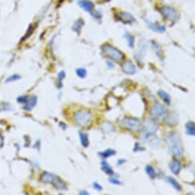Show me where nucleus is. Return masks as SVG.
Segmentation results:
<instances>
[{
    "instance_id": "31",
    "label": "nucleus",
    "mask_w": 195,
    "mask_h": 195,
    "mask_svg": "<svg viewBox=\"0 0 195 195\" xmlns=\"http://www.w3.org/2000/svg\"><path fill=\"white\" fill-rule=\"evenodd\" d=\"M29 96H27V95H26V96H20V97L18 98L17 101L21 103H25V102L27 101V99H29Z\"/></svg>"
},
{
    "instance_id": "16",
    "label": "nucleus",
    "mask_w": 195,
    "mask_h": 195,
    "mask_svg": "<svg viewBox=\"0 0 195 195\" xmlns=\"http://www.w3.org/2000/svg\"><path fill=\"white\" fill-rule=\"evenodd\" d=\"M158 96L162 99V100L163 101L165 104H167L168 106H170L171 97L168 93L165 92V91L163 90H160L158 91Z\"/></svg>"
},
{
    "instance_id": "5",
    "label": "nucleus",
    "mask_w": 195,
    "mask_h": 195,
    "mask_svg": "<svg viewBox=\"0 0 195 195\" xmlns=\"http://www.w3.org/2000/svg\"><path fill=\"white\" fill-rule=\"evenodd\" d=\"M102 50H103V52L104 53L105 55H106L113 61H117V62L121 61L125 57L124 54L122 52L121 50L109 44H104L102 47Z\"/></svg>"
},
{
    "instance_id": "35",
    "label": "nucleus",
    "mask_w": 195,
    "mask_h": 195,
    "mask_svg": "<svg viewBox=\"0 0 195 195\" xmlns=\"http://www.w3.org/2000/svg\"><path fill=\"white\" fill-rule=\"evenodd\" d=\"M125 162H126V160H125V159H119V160H117V165H123V164L125 163Z\"/></svg>"
},
{
    "instance_id": "3",
    "label": "nucleus",
    "mask_w": 195,
    "mask_h": 195,
    "mask_svg": "<svg viewBox=\"0 0 195 195\" xmlns=\"http://www.w3.org/2000/svg\"><path fill=\"white\" fill-rule=\"evenodd\" d=\"M158 129V125L152 120H146L142 126V138L147 139L155 136Z\"/></svg>"
},
{
    "instance_id": "34",
    "label": "nucleus",
    "mask_w": 195,
    "mask_h": 195,
    "mask_svg": "<svg viewBox=\"0 0 195 195\" xmlns=\"http://www.w3.org/2000/svg\"><path fill=\"white\" fill-rule=\"evenodd\" d=\"M106 65H107L108 68L111 69V68H113L114 67V64L113 62H111L110 61H106Z\"/></svg>"
},
{
    "instance_id": "4",
    "label": "nucleus",
    "mask_w": 195,
    "mask_h": 195,
    "mask_svg": "<svg viewBox=\"0 0 195 195\" xmlns=\"http://www.w3.org/2000/svg\"><path fill=\"white\" fill-rule=\"evenodd\" d=\"M74 119L78 126L85 127L91 123L93 120V115L87 110H78L74 113Z\"/></svg>"
},
{
    "instance_id": "14",
    "label": "nucleus",
    "mask_w": 195,
    "mask_h": 195,
    "mask_svg": "<svg viewBox=\"0 0 195 195\" xmlns=\"http://www.w3.org/2000/svg\"><path fill=\"white\" fill-rule=\"evenodd\" d=\"M146 50H147L146 44H145V43H143L142 41V43L140 42L138 46V50H137L136 56H135V58L136 57L137 59L139 58L140 60H142V59L144 57V56H145V53H146Z\"/></svg>"
},
{
    "instance_id": "36",
    "label": "nucleus",
    "mask_w": 195,
    "mask_h": 195,
    "mask_svg": "<svg viewBox=\"0 0 195 195\" xmlns=\"http://www.w3.org/2000/svg\"><path fill=\"white\" fill-rule=\"evenodd\" d=\"M79 194H85V195H87V194H89V192H87V190H81V191L79 192Z\"/></svg>"
},
{
    "instance_id": "12",
    "label": "nucleus",
    "mask_w": 195,
    "mask_h": 195,
    "mask_svg": "<svg viewBox=\"0 0 195 195\" xmlns=\"http://www.w3.org/2000/svg\"><path fill=\"white\" fill-rule=\"evenodd\" d=\"M78 5L84 11L90 12V14H92V12H93L94 4L91 1H89V0H80V1H78Z\"/></svg>"
},
{
    "instance_id": "25",
    "label": "nucleus",
    "mask_w": 195,
    "mask_h": 195,
    "mask_svg": "<svg viewBox=\"0 0 195 195\" xmlns=\"http://www.w3.org/2000/svg\"><path fill=\"white\" fill-rule=\"evenodd\" d=\"M65 78V72L64 71H61V72L59 73L58 75H57V87L58 88H61L63 86L62 84V81L63 79Z\"/></svg>"
},
{
    "instance_id": "18",
    "label": "nucleus",
    "mask_w": 195,
    "mask_h": 195,
    "mask_svg": "<svg viewBox=\"0 0 195 195\" xmlns=\"http://www.w3.org/2000/svg\"><path fill=\"white\" fill-rule=\"evenodd\" d=\"M166 180H167V181L170 184L172 187L175 189V190H177L178 191H181L182 187L181 186V184H179V182L176 179L174 178H172V177H167Z\"/></svg>"
},
{
    "instance_id": "26",
    "label": "nucleus",
    "mask_w": 195,
    "mask_h": 195,
    "mask_svg": "<svg viewBox=\"0 0 195 195\" xmlns=\"http://www.w3.org/2000/svg\"><path fill=\"white\" fill-rule=\"evenodd\" d=\"M76 74L77 75L81 78H86L87 74V71L85 68H83V67H81V68H78L76 70Z\"/></svg>"
},
{
    "instance_id": "22",
    "label": "nucleus",
    "mask_w": 195,
    "mask_h": 195,
    "mask_svg": "<svg viewBox=\"0 0 195 195\" xmlns=\"http://www.w3.org/2000/svg\"><path fill=\"white\" fill-rule=\"evenodd\" d=\"M145 172H146L147 175L149 176L150 178H155V177H156V172H155V168L151 166V165H146V166H145Z\"/></svg>"
},
{
    "instance_id": "8",
    "label": "nucleus",
    "mask_w": 195,
    "mask_h": 195,
    "mask_svg": "<svg viewBox=\"0 0 195 195\" xmlns=\"http://www.w3.org/2000/svg\"><path fill=\"white\" fill-rule=\"evenodd\" d=\"M150 116L152 119H160L167 116V109L163 105H154L150 109Z\"/></svg>"
},
{
    "instance_id": "15",
    "label": "nucleus",
    "mask_w": 195,
    "mask_h": 195,
    "mask_svg": "<svg viewBox=\"0 0 195 195\" xmlns=\"http://www.w3.org/2000/svg\"><path fill=\"white\" fill-rule=\"evenodd\" d=\"M169 167H170V169L172 173H173L174 175H178L181 169V162H179V161H178V160H173V161L171 162Z\"/></svg>"
},
{
    "instance_id": "33",
    "label": "nucleus",
    "mask_w": 195,
    "mask_h": 195,
    "mask_svg": "<svg viewBox=\"0 0 195 195\" xmlns=\"http://www.w3.org/2000/svg\"><path fill=\"white\" fill-rule=\"evenodd\" d=\"M141 148L142 147H140L139 145V143H136V144H135V148L133 151H142V150H145L144 148Z\"/></svg>"
},
{
    "instance_id": "30",
    "label": "nucleus",
    "mask_w": 195,
    "mask_h": 195,
    "mask_svg": "<svg viewBox=\"0 0 195 195\" xmlns=\"http://www.w3.org/2000/svg\"><path fill=\"white\" fill-rule=\"evenodd\" d=\"M93 188H94L95 190H97V191H102V190H103V187H102V186H101V185L96 181H95L93 183Z\"/></svg>"
},
{
    "instance_id": "17",
    "label": "nucleus",
    "mask_w": 195,
    "mask_h": 195,
    "mask_svg": "<svg viewBox=\"0 0 195 195\" xmlns=\"http://www.w3.org/2000/svg\"><path fill=\"white\" fill-rule=\"evenodd\" d=\"M101 169L104 172L105 174L108 175H115L116 174L114 173L113 172V168H111V166L109 165L107 162L106 161H103V162H101Z\"/></svg>"
},
{
    "instance_id": "23",
    "label": "nucleus",
    "mask_w": 195,
    "mask_h": 195,
    "mask_svg": "<svg viewBox=\"0 0 195 195\" xmlns=\"http://www.w3.org/2000/svg\"><path fill=\"white\" fill-rule=\"evenodd\" d=\"M84 21H83L82 19H78V21H76V22H74V25H73V27H72L73 31H74V32L79 33L80 31H81V28H82V26L84 25Z\"/></svg>"
},
{
    "instance_id": "24",
    "label": "nucleus",
    "mask_w": 195,
    "mask_h": 195,
    "mask_svg": "<svg viewBox=\"0 0 195 195\" xmlns=\"http://www.w3.org/2000/svg\"><path fill=\"white\" fill-rule=\"evenodd\" d=\"M125 38L127 40V42H128V46L131 48H133L134 47L135 44V38L131 34L129 33V32H126L125 33Z\"/></svg>"
},
{
    "instance_id": "21",
    "label": "nucleus",
    "mask_w": 195,
    "mask_h": 195,
    "mask_svg": "<svg viewBox=\"0 0 195 195\" xmlns=\"http://www.w3.org/2000/svg\"><path fill=\"white\" fill-rule=\"evenodd\" d=\"M79 137L80 140H81V143L82 146L84 148H87L88 146H89L90 142H89V138H88V135L87 133H79Z\"/></svg>"
},
{
    "instance_id": "27",
    "label": "nucleus",
    "mask_w": 195,
    "mask_h": 195,
    "mask_svg": "<svg viewBox=\"0 0 195 195\" xmlns=\"http://www.w3.org/2000/svg\"><path fill=\"white\" fill-rule=\"evenodd\" d=\"M103 129H104V131L106 132H112L114 131V126L113 124H111L110 123H103Z\"/></svg>"
},
{
    "instance_id": "7",
    "label": "nucleus",
    "mask_w": 195,
    "mask_h": 195,
    "mask_svg": "<svg viewBox=\"0 0 195 195\" xmlns=\"http://www.w3.org/2000/svg\"><path fill=\"white\" fill-rule=\"evenodd\" d=\"M120 125L122 127L129 130L132 132H136L140 128L141 126V122L136 118L133 117H124L122 119L120 122Z\"/></svg>"
},
{
    "instance_id": "29",
    "label": "nucleus",
    "mask_w": 195,
    "mask_h": 195,
    "mask_svg": "<svg viewBox=\"0 0 195 195\" xmlns=\"http://www.w3.org/2000/svg\"><path fill=\"white\" fill-rule=\"evenodd\" d=\"M109 181L111 184H113L116 185H120L122 184V182L120 181L119 179L116 178H110L109 179Z\"/></svg>"
},
{
    "instance_id": "13",
    "label": "nucleus",
    "mask_w": 195,
    "mask_h": 195,
    "mask_svg": "<svg viewBox=\"0 0 195 195\" xmlns=\"http://www.w3.org/2000/svg\"><path fill=\"white\" fill-rule=\"evenodd\" d=\"M36 103H37V96H29V99H27V101L25 102L24 104L23 109L27 110V111H30L35 106Z\"/></svg>"
},
{
    "instance_id": "10",
    "label": "nucleus",
    "mask_w": 195,
    "mask_h": 195,
    "mask_svg": "<svg viewBox=\"0 0 195 195\" xmlns=\"http://www.w3.org/2000/svg\"><path fill=\"white\" fill-rule=\"evenodd\" d=\"M122 70L126 74L133 75L136 73V67L132 61H126L122 64Z\"/></svg>"
},
{
    "instance_id": "1",
    "label": "nucleus",
    "mask_w": 195,
    "mask_h": 195,
    "mask_svg": "<svg viewBox=\"0 0 195 195\" xmlns=\"http://www.w3.org/2000/svg\"><path fill=\"white\" fill-rule=\"evenodd\" d=\"M165 140L172 155L177 158H181L183 156V145L178 133L175 132L167 133L165 135Z\"/></svg>"
},
{
    "instance_id": "9",
    "label": "nucleus",
    "mask_w": 195,
    "mask_h": 195,
    "mask_svg": "<svg viewBox=\"0 0 195 195\" xmlns=\"http://www.w3.org/2000/svg\"><path fill=\"white\" fill-rule=\"evenodd\" d=\"M117 19L123 22V24H129V25H131L136 21L133 15H131L129 12H119L117 14Z\"/></svg>"
},
{
    "instance_id": "20",
    "label": "nucleus",
    "mask_w": 195,
    "mask_h": 195,
    "mask_svg": "<svg viewBox=\"0 0 195 195\" xmlns=\"http://www.w3.org/2000/svg\"><path fill=\"white\" fill-rule=\"evenodd\" d=\"M185 128H186V133L188 136H193L195 135V124L193 122L189 121L185 125Z\"/></svg>"
},
{
    "instance_id": "2",
    "label": "nucleus",
    "mask_w": 195,
    "mask_h": 195,
    "mask_svg": "<svg viewBox=\"0 0 195 195\" xmlns=\"http://www.w3.org/2000/svg\"><path fill=\"white\" fill-rule=\"evenodd\" d=\"M40 179L42 182L45 184H54V187L57 190H66L67 189V184L61 180L58 176L54 175L52 173H49V172H44L42 173L40 176Z\"/></svg>"
},
{
    "instance_id": "11",
    "label": "nucleus",
    "mask_w": 195,
    "mask_h": 195,
    "mask_svg": "<svg viewBox=\"0 0 195 195\" xmlns=\"http://www.w3.org/2000/svg\"><path fill=\"white\" fill-rule=\"evenodd\" d=\"M144 20H145V22H146L148 28H150L151 30L155 31V32H161V33H162V32H165V30H166V27L164 26V25H159V24H158L157 22H151V21H149L148 19H146V18H144Z\"/></svg>"
},
{
    "instance_id": "19",
    "label": "nucleus",
    "mask_w": 195,
    "mask_h": 195,
    "mask_svg": "<svg viewBox=\"0 0 195 195\" xmlns=\"http://www.w3.org/2000/svg\"><path fill=\"white\" fill-rule=\"evenodd\" d=\"M116 154V151H115L114 149H112V148H108V149L105 150V151H100V152H98V155L103 158V159H106V158H109V157L113 156Z\"/></svg>"
},
{
    "instance_id": "32",
    "label": "nucleus",
    "mask_w": 195,
    "mask_h": 195,
    "mask_svg": "<svg viewBox=\"0 0 195 195\" xmlns=\"http://www.w3.org/2000/svg\"><path fill=\"white\" fill-rule=\"evenodd\" d=\"M32 33V25H31L30 27L29 28V29H28V31H27V34H26V35H25V37L23 38V39H22V41H23V40H25V39H26L27 38V37H29V35H30Z\"/></svg>"
},
{
    "instance_id": "6",
    "label": "nucleus",
    "mask_w": 195,
    "mask_h": 195,
    "mask_svg": "<svg viewBox=\"0 0 195 195\" xmlns=\"http://www.w3.org/2000/svg\"><path fill=\"white\" fill-rule=\"evenodd\" d=\"M160 13L165 20L175 23L179 19V14L176 9L170 6H163L159 9Z\"/></svg>"
},
{
    "instance_id": "28",
    "label": "nucleus",
    "mask_w": 195,
    "mask_h": 195,
    "mask_svg": "<svg viewBox=\"0 0 195 195\" xmlns=\"http://www.w3.org/2000/svg\"><path fill=\"white\" fill-rule=\"evenodd\" d=\"M20 78L21 77L19 75H18V74H13L11 77H9L8 79H6V82H12V81H17V80L20 79Z\"/></svg>"
}]
</instances>
